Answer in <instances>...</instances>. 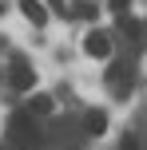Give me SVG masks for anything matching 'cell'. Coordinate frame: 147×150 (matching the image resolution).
I'll return each mask as SVG.
<instances>
[{"mask_svg": "<svg viewBox=\"0 0 147 150\" xmlns=\"http://www.w3.org/2000/svg\"><path fill=\"white\" fill-rule=\"evenodd\" d=\"M8 146L12 150H40L44 146V130L36 127V119H32L28 111H20V115L8 119Z\"/></svg>", "mask_w": 147, "mask_h": 150, "instance_id": "obj_1", "label": "cell"}, {"mask_svg": "<svg viewBox=\"0 0 147 150\" xmlns=\"http://www.w3.org/2000/svg\"><path fill=\"white\" fill-rule=\"evenodd\" d=\"M80 134H84V122L60 119V122H52V130H48L44 138H48L56 150H80Z\"/></svg>", "mask_w": 147, "mask_h": 150, "instance_id": "obj_2", "label": "cell"}, {"mask_svg": "<svg viewBox=\"0 0 147 150\" xmlns=\"http://www.w3.org/2000/svg\"><path fill=\"white\" fill-rule=\"evenodd\" d=\"M8 83H12V91H32V83H36V71L28 67V59H24V55H16V59H12Z\"/></svg>", "mask_w": 147, "mask_h": 150, "instance_id": "obj_3", "label": "cell"}, {"mask_svg": "<svg viewBox=\"0 0 147 150\" xmlns=\"http://www.w3.org/2000/svg\"><path fill=\"white\" fill-rule=\"evenodd\" d=\"M84 52L92 55V59H108L111 55V36L108 32H87L84 36Z\"/></svg>", "mask_w": 147, "mask_h": 150, "instance_id": "obj_4", "label": "cell"}, {"mask_svg": "<svg viewBox=\"0 0 147 150\" xmlns=\"http://www.w3.org/2000/svg\"><path fill=\"white\" fill-rule=\"evenodd\" d=\"M108 87L115 91V95H127V91H131V71H127L123 63H111L108 67Z\"/></svg>", "mask_w": 147, "mask_h": 150, "instance_id": "obj_5", "label": "cell"}, {"mask_svg": "<svg viewBox=\"0 0 147 150\" xmlns=\"http://www.w3.org/2000/svg\"><path fill=\"white\" fill-rule=\"evenodd\" d=\"M20 12H24V20H28L32 28H44L48 24V8L40 4V0H20Z\"/></svg>", "mask_w": 147, "mask_h": 150, "instance_id": "obj_6", "label": "cell"}, {"mask_svg": "<svg viewBox=\"0 0 147 150\" xmlns=\"http://www.w3.org/2000/svg\"><path fill=\"white\" fill-rule=\"evenodd\" d=\"M80 122H84V134H95V138L108 130V115H103V111H87Z\"/></svg>", "mask_w": 147, "mask_h": 150, "instance_id": "obj_7", "label": "cell"}, {"mask_svg": "<svg viewBox=\"0 0 147 150\" xmlns=\"http://www.w3.org/2000/svg\"><path fill=\"white\" fill-rule=\"evenodd\" d=\"M119 32H123L127 40H135V44H147V40H143V36H147V28H143L139 20H127V16H119Z\"/></svg>", "mask_w": 147, "mask_h": 150, "instance_id": "obj_8", "label": "cell"}, {"mask_svg": "<svg viewBox=\"0 0 147 150\" xmlns=\"http://www.w3.org/2000/svg\"><path fill=\"white\" fill-rule=\"evenodd\" d=\"M28 115H52V99H48V95H32Z\"/></svg>", "mask_w": 147, "mask_h": 150, "instance_id": "obj_9", "label": "cell"}, {"mask_svg": "<svg viewBox=\"0 0 147 150\" xmlns=\"http://www.w3.org/2000/svg\"><path fill=\"white\" fill-rule=\"evenodd\" d=\"M72 16H80V20H95V8L87 4V0H80V4L72 8Z\"/></svg>", "mask_w": 147, "mask_h": 150, "instance_id": "obj_10", "label": "cell"}, {"mask_svg": "<svg viewBox=\"0 0 147 150\" xmlns=\"http://www.w3.org/2000/svg\"><path fill=\"white\" fill-rule=\"evenodd\" d=\"M119 150H139V138H135V134H123V142H119Z\"/></svg>", "mask_w": 147, "mask_h": 150, "instance_id": "obj_11", "label": "cell"}, {"mask_svg": "<svg viewBox=\"0 0 147 150\" xmlns=\"http://www.w3.org/2000/svg\"><path fill=\"white\" fill-rule=\"evenodd\" d=\"M127 4H131V0H108V8H111V12H119V16L127 12Z\"/></svg>", "mask_w": 147, "mask_h": 150, "instance_id": "obj_12", "label": "cell"}, {"mask_svg": "<svg viewBox=\"0 0 147 150\" xmlns=\"http://www.w3.org/2000/svg\"><path fill=\"white\" fill-rule=\"evenodd\" d=\"M48 4H52V8H56V12H64V0H48Z\"/></svg>", "mask_w": 147, "mask_h": 150, "instance_id": "obj_13", "label": "cell"}, {"mask_svg": "<svg viewBox=\"0 0 147 150\" xmlns=\"http://www.w3.org/2000/svg\"><path fill=\"white\" fill-rule=\"evenodd\" d=\"M0 12H4V4H0Z\"/></svg>", "mask_w": 147, "mask_h": 150, "instance_id": "obj_14", "label": "cell"}]
</instances>
